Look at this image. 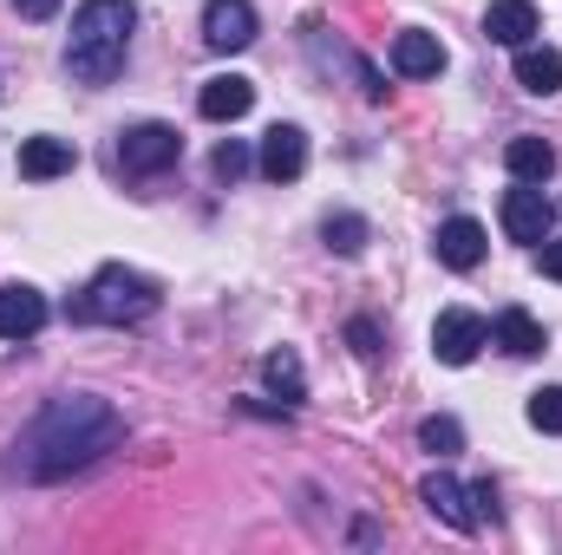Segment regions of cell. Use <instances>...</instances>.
I'll return each mask as SVG.
<instances>
[{
	"label": "cell",
	"instance_id": "obj_1",
	"mask_svg": "<svg viewBox=\"0 0 562 555\" xmlns=\"http://www.w3.org/2000/svg\"><path fill=\"white\" fill-rule=\"evenodd\" d=\"M125 444V418L112 412L99 393H59L46 399L33 424L13 438V457H7V477H26V484H59L72 471H92L105 451Z\"/></svg>",
	"mask_w": 562,
	"mask_h": 555
},
{
	"label": "cell",
	"instance_id": "obj_2",
	"mask_svg": "<svg viewBox=\"0 0 562 555\" xmlns=\"http://www.w3.org/2000/svg\"><path fill=\"white\" fill-rule=\"evenodd\" d=\"M132 26H138V7L132 0H79L72 39H66V72L79 86H112L119 66H125Z\"/></svg>",
	"mask_w": 562,
	"mask_h": 555
},
{
	"label": "cell",
	"instance_id": "obj_3",
	"mask_svg": "<svg viewBox=\"0 0 562 555\" xmlns=\"http://www.w3.org/2000/svg\"><path fill=\"white\" fill-rule=\"evenodd\" d=\"M72 314H79V320H99V327L150 320V314H157V281L138 275V269H125V262H105L99 275L86 281V294H79Z\"/></svg>",
	"mask_w": 562,
	"mask_h": 555
},
{
	"label": "cell",
	"instance_id": "obj_4",
	"mask_svg": "<svg viewBox=\"0 0 562 555\" xmlns=\"http://www.w3.org/2000/svg\"><path fill=\"white\" fill-rule=\"evenodd\" d=\"M484 347H491V320H484V314H471V307H445V314L431 320V353H438L445 366H471Z\"/></svg>",
	"mask_w": 562,
	"mask_h": 555
},
{
	"label": "cell",
	"instance_id": "obj_5",
	"mask_svg": "<svg viewBox=\"0 0 562 555\" xmlns=\"http://www.w3.org/2000/svg\"><path fill=\"white\" fill-rule=\"evenodd\" d=\"M177 157H183L177 125H132V132L119 138V163H125L132 177H157V170H170Z\"/></svg>",
	"mask_w": 562,
	"mask_h": 555
},
{
	"label": "cell",
	"instance_id": "obj_6",
	"mask_svg": "<svg viewBox=\"0 0 562 555\" xmlns=\"http://www.w3.org/2000/svg\"><path fill=\"white\" fill-rule=\"evenodd\" d=\"M203 46H210V53H243V46H256V7H249V0H210V7H203Z\"/></svg>",
	"mask_w": 562,
	"mask_h": 555
},
{
	"label": "cell",
	"instance_id": "obj_7",
	"mask_svg": "<svg viewBox=\"0 0 562 555\" xmlns=\"http://www.w3.org/2000/svg\"><path fill=\"white\" fill-rule=\"evenodd\" d=\"M504 236H510V242H524V249L550 242V203H543V190H537V183L504 190Z\"/></svg>",
	"mask_w": 562,
	"mask_h": 555
},
{
	"label": "cell",
	"instance_id": "obj_8",
	"mask_svg": "<svg viewBox=\"0 0 562 555\" xmlns=\"http://www.w3.org/2000/svg\"><path fill=\"white\" fill-rule=\"evenodd\" d=\"M256 163H262L269 183H294V177L307 170V132H301V125H269V132H262V150H256Z\"/></svg>",
	"mask_w": 562,
	"mask_h": 555
},
{
	"label": "cell",
	"instance_id": "obj_9",
	"mask_svg": "<svg viewBox=\"0 0 562 555\" xmlns=\"http://www.w3.org/2000/svg\"><path fill=\"white\" fill-rule=\"evenodd\" d=\"M46 294L40 287H26V281H7L0 287V340H33L40 327H46Z\"/></svg>",
	"mask_w": 562,
	"mask_h": 555
},
{
	"label": "cell",
	"instance_id": "obj_10",
	"mask_svg": "<svg viewBox=\"0 0 562 555\" xmlns=\"http://www.w3.org/2000/svg\"><path fill=\"white\" fill-rule=\"evenodd\" d=\"M419 503L438 517V523H451V530H477V510H471V490L451 477V471H431L419 484Z\"/></svg>",
	"mask_w": 562,
	"mask_h": 555
},
{
	"label": "cell",
	"instance_id": "obj_11",
	"mask_svg": "<svg viewBox=\"0 0 562 555\" xmlns=\"http://www.w3.org/2000/svg\"><path fill=\"white\" fill-rule=\"evenodd\" d=\"M431 249H438V262L445 269H477L484 262V223L477 216H451V223H438V236H431Z\"/></svg>",
	"mask_w": 562,
	"mask_h": 555
},
{
	"label": "cell",
	"instance_id": "obj_12",
	"mask_svg": "<svg viewBox=\"0 0 562 555\" xmlns=\"http://www.w3.org/2000/svg\"><path fill=\"white\" fill-rule=\"evenodd\" d=\"M256 105V86L243 79V72H223V79H210L203 92H196V112L210 118V125H229V118H243Z\"/></svg>",
	"mask_w": 562,
	"mask_h": 555
},
{
	"label": "cell",
	"instance_id": "obj_13",
	"mask_svg": "<svg viewBox=\"0 0 562 555\" xmlns=\"http://www.w3.org/2000/svg\"><path fill=\"white\" fill-rule=\"evenodd\" d=\"M537 33H543V20H537L530 0H491V13H484V39H497V46H530Z\"/></svg>",
	"mask_w": 562,
	"mask_h": 555
},
{
	"label": "cell",
	"instance_id": "obj_14",
	"mask_svg": "<svg viewBox=\"0 0 562 555\" xmlns=\"http://www.w3.org/2000/svg\"><path fill=\"white\" fill-rule=\"evenodd\" d=\"M393 72H400V79H438V72H445V46H438L431 33H419V26H406V33L393 39Z\"/></svg>",
	"mask_w": 562,
	"mask_h": 555
},
{
	"label": "cell",
	"instance_id": "obj_15",
	"mask_svg": "<svg viewBox=\"0 0 562 555\" xmlns=\"http://www.w3.org/2000/svg\"><path fill=\"white\" fill-rule=\"evenodd\" d=\"M72 163H79L72 138H26L20 144V177H33V183H53V177H66Z\"/></svg>",
	"mask_w": 562,
	"mask_h": 555
},
{
	"label": "cell",
	"instance_id": "obj_16",
	"mask_svg": "<svg viewBox=\"0 0 562 555\" xmlns=\"http://www.w3.org/2000/svg\"><path fill=\"white\" fill-rule=\"evenodd\" d=\"M517 86L524 92H537V99H550V92H562V53L557 46H517Z\"/></svg>",
	"mask_w": 562,
	"mask_h": 555
},
{
	"label": "cell",
	"instance_id": "obj_17",
	"mask_svg": "<svg viewBox=\"0 0 562 555\" xmlns=\"http://www.w3.org/2000/svg\"><path fill=\"white\" fill-rule=\"evenodd\" d=\"M504 163H510V177H517V183H543V177L557 170V144H543V138H530V132H524V138L504 144Z\"/></svg>",
	"mask_w": 562,
	"mask_h": 555
},
{
	"label": "cell",
	"instance_id": "obj_18",
	"mask_svg": "<svg viewBox=\"0 0 562 555\" xmlns=\"http://www.w3.org/2000/svg\"><path fill=\"white\" fill-rule=\"evenodd\" d=\"M491 333H497V347H504V353H517V360H537V353H543V327H537L524 307H504Z\"/></svg>",
	"mask_w": 562,
	"mask_h": 555
},
{
	"label": "cell",
	"instance_id": "obj_19",
	"mask_svg": "<svg viewBox=\"0 0 562 555\" xmlns=\"http://www.w3.org/2000/svg\"><path fill=\"white\" fill-rule=\"evenodd\" d=\"M262 386H269V393H281V406H301V399H307V373H301V360H294L288 347L262 360Z\"/></svg>",
	"mask_w": 562,
	"mask_h": 555
},
{
	"label": "cell",
	"instance_id": "obj_20",
	"mask_svg": "<svg viewBox=\"0 0 562 555\" xmlns=\"http://www.w3.org/2000/svg\"><path fill=\"white\" fill-rule=\"evenodd\" d=\"M321 236H327V249H334V256H360L373 229H367V216H353V209H340V216H327V229H321Z\"/></svg>",
	"mask_w": 562,
	"mask_h": 555
},
{
	"label": "cell",
	"instance_id": "obj_21",
	"mask_svg": "<svg viewBox=\"0 0 562 555\" xmlns=\"http://www.w3.org/2000/svg\"><path fill=\"white\" fill-rule=\"evenodd\" d=\"M419 444L438 457V464H445V457H458V451H464V424H458V418H425V424H419Z\"/></svg>",
	"mask_w": 562,
	"mask_h": 555
},
{
	"label": "cell",
	"instance_id": "obj_22",
	"mask_svg": "<svg viewBox=\"0 0 562 555\" xmlns=\"http://www.w3.org/2000/svg\"><path fill=\"white\" fill-rule=\"evenodd\" d=\"M249 163H256V157H249V144H243V138H223V144H216V157H210V170H216L223 183H236Z\"/></svg>",
	"mask_w": 562,
	"mask_h": 555
},
{
	"label": "cell",
	"instance_id": "obj_23",
	"mask_svg": "<svg viewBox=\"0 0 562 555\" xmlns=\"http://www.w3.org/2000/svg\"><path fill=\"white\" fill-rule=\"evenodd\" d=\"M530 424H537V431H562V386L530 393Z\"/></svg>",
	"mask_w": 562,
	"mask_h": 555
},
{
	"label": "cell",
	"instance_id": "obj_24",
	"mask_svg": "<svg viewBox=\"0 0 562 555\" xmlns=\"http://www.w3.org/2000/svg\"><path fill=\"white\" fill-rule=\"evenodd\" d=\"M347 347H353L360 360H373V353H380V327H373V320H347Z\"/></svg>",
	"mask_w": 562,
	"mask_h": 555
},
{
	"label": "cell",
	"instance_id": "obj_25",
	"mask_svg": "<svg viewBox=\"0 0 562 555\" xmlns=\"http://www.w3.org/2000/svg\"><path fill=\"white\" fill-rule=\"evenodd\" d=\"M471 510H477V523H497V490H491V477L471 484Z\"/></svg>",
	"mask_w": 562,
	"mask_h": 555
},
{
	"label": "cell",
	"instance_id": "obj_26",
	"mask_svg": "<svg viewBox=\"0 0 562 555\" xmlns=\"http://www.w3.org/2000/svg\"><path fill=\"white\" fill-rule=\"evenodd\" d=\"M537 262H543L550 281H562V242H537Z\"/></svg>",
	"mask_w": 562,
	"mask_h": 555
},
{
	"label": "cell",
	"instance_id": "obj_27",
	"mask_svg": "<svg viewBox=\"0 0 562 555\" xmlns=\"http://www.w3.org/2000/svg\"><path fill=\"white\" fill-rule=\"evenodd\" d=\"M20 7V20H53L59 13V0H13Z\"/></svg>",
	"mask_w": 562,
	"mask_h": 555
}]
</instances>
